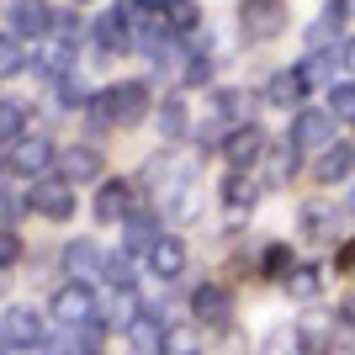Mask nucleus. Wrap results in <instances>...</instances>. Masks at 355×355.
<instances>
[{
  "label": "nucleus",
  "instance_id": "f257e3e1",
  "mask_svg": "<svg viewBox=\"0 0 355 355\" xmlns=\"http://www.w3.org/2000/svg\"><path fill=\"white\" fill-rule=\"evenodd\" d=\"M144 117H148V85L144 80H117L101 96H90V106H85L90 128H138Z\"/></svg>",
  "mask_w": 355,
  "mask_h": 355
},
{
  "label": "nucleus",
  "instance_id": "f03ea898",
  "mask_svg": "<svg viewBox=\"0 0 355 355\" xmlns=\"http://www.w3.org/2000/svg\"><path fill=\"white\" fill-rule=\"evenodd\" d=\"M53 164H59V148H53V138H43V133L16 138L11 154H6V170H11V175H21V180H43Z\"/></svg>",
  "mask_w": 355,
  "mask_h": 355
},
{
  "label": "nucleus",
  "instance_id": "7ed1b4c3",
  "mask_svg": "<svg viewBox=\"0 0 355 355\" xmlns=\"http://www.w3.org/2000/svg\"><path fill=\"white\" fill-rule=\"evenodd\" d=\"M239 32L244 43H270L286 32V0H239Z\"/></svg>",
  "mask_w": 355,
  "mask_h": 355
},
{
  "label": "nucleus",
  "instance_id": "20e7f679",
  "mask_svg": "<svg viewBox=\"0 0 355 355\" xmlns=\"http://www.w3.org/2000/svg\"><path fill=\"white\" fill-rule=\"evenodd\" d=\"M218 154L228 159V170H250V164H260L270 154V138L260 133L254 122H239V128H228V138H223Z\"/></svg>",
  "mask_w": 355,
  "mask_h": 355
},
{
  "label": "nucleus",
  "instance_id": "39448f33",
  "mask_svg": "<svg viewBox=\"0 0 355 355\" xmlns=\"http://www.w3.org/2000/svg\"><path fill=\"white\" fill-rule=\"evenodd\" d=\"M48 313L59 318V324H90L96 318V297H90V286L85 282H64L59 292H53V302H48Z\"/></svg>",
  "mask_w": 355,
  "mask_h": 355
},
{
  "label": "nucleus",
  "instance_id": "423d86ee",
  "mask_svg": "<svg viewBox=\"0 0 355 355\" xmlns=\"http://www.w3.org/2000/svg\"><path fill=\"white\" fill-rule=\"evenodd\" d=\"M59 180H69V186H80V180H96L106 170V159H101V148L96 144H69V148H59Z\"/></svg>",
  "mask_w": 355,
  "mask_h": 355
},
{
  "label": "nucleus",
  "instance_id": "0eeeda50",
  "mask_svg": "<svg viewBox=\"0 0 355 355\" xmlns=\"http://www.w3.org/2000/svg\"><path fill=\"white\" fill-rule=\"evenodd\" d=\"M32 207L43 212V218H53V223H69V218H74V191H69V180L43 175L37 186H32Z\"/></svg>",
  "mask_w": 355,
  "mask_h": 355
},
{
  "label": "nucleus",
  "instance_id": "6e6552de",
  "mask_svg": "<svg viewBox=\"0 0 355 355\" xmlns=\"http://www.w3.org/2000/svg\"><path fill=\"white\" fill-rule=\"evenodd\" d=\"M286 144L297 148H329L334 144V117L329 112H313V106H302L292 117V133H286Z\"/></svg>",
  "mask_w": 355,
  "mask_h": 355
},
{
  "label": "nucleus",
  "instance_id": "1a4fd4ad",
  "mask_svg": "<svg viewBox=\"0 0 355 355\" xmlns=\"http://www.w3.org/2000/svg\"><path fill=\"white\" fill-rule=\"evenodd\" d=\"M0 334L11 340V350H37V345H43V313H37V308L0 313Z\"/></svg>",
  "mask_w": 355,
  "mask_h": 355
},
{
  "label": "nucleus",
  "instance_id": "9d476101",
  "mask_svg": "<svg viewBox=\"0 0 355 355\" xmlns=\"http://www.w3.org/2000/svg\"><path fill=\"white\" fill-rule=\"evenodd\" d=\"M53 21H59V11H53L48 0H16L11 6V32L16 37H53Z\"/></svg>",
  "mask_w": 355,
  "mask_h": 355
},
{
  "label": "nucleus",
  "instance_id": "9b49d317",
  "mask_svg": "<svg viewBox=\"0 0 355 355\" xmlns=\"http://www.w3.org/2000/svg\"><path fill=\"white\" fill-rule=\"evenodd\" d=\"M106 254L96 239H69L64 244V270H69V282H90V276H101Z\"/></svg>",
  "mask_w": 355,
  "mask_h": 355
},
{
  "label": "nucleus",
  "instance_id": "f8f14e48",
  "mask_svg": "<svg viewBox=\"0 0 355 355\" xmlns=\"http://www.w3.org/2000/svg\"><path fill=\"white\" fill-rule=\"evenodd\" d=\"M260 202V180L250 170H234V175L223 180V207H228V223H244V212Z\"/></svg>",
  "mask_w": 355,
  "mask_h": 355
},
{
  "label": "nucleus",
  "instance_id": "ddd939ff",
  "mask_svg": "<svg viewBox=\"0 0 355 355\" xmlns=\"http://www.w3.org/2000/svg\"><path fill=\"white\" fill-rule=\"evenodd\" d=\"M128 212H133V180H101V186H96V218L101 223H122L128 218Z\"/></svg>",
  "mask_w": 355,
  "mask_h": 355
},
{
  "label": "nucleus",
  "instance_id": "4468645a",
  "mask_svg": "<svg viewBox=\"0 0 355 355\" xmlns=\"http://www.w3.org/2000/svg\"><path fill=\"white\" fill-rule=\"evenodd\" d=\"M191 313H196V324H218L223 329V324H228V313H234V297L223 292L218 282H202L191 292Z\"/></svg>",
  "mask_w": 355,
  "mask_h": 355
},
{
  "label": "nucleus",
  "instance_id": "2eb2a0df",
  "mask_svg": "<svg viewBox=\"0 0 355 355\" xmlns=\"http://www.w3.org/2000/svg\"><path fill=\"white\" fill-rule=\"evenodd\" d=\"M148 270H154V276H159V282H175L180 270H186V244H180V239H154V244H148Z\"/></svg>",
  "mask_w": 355,
  "mask_h": 355
},
{
  "label": "nucleus",
  "instance_id": "dca6fc26",
  "mask_svg": "<svg viewBox=\"0 0 355 355\" xmlns=\"http://www.w3.org/2000/svg\"><path fill=\"white\" fill-rule=\"evenodd\" d=\"M302 96H308V80H302L297 69H276L266 80V90H260L266 106H292V101H302Z\"/></svg>",
  "mask_w": 355,
  "mask_h": 355
},
{
  "label": "nucleus",
  "instance_id": "f3484780",
  "mask_svg": "<svg viewBox=\"0 0 355 355\" xmlns=\"http://www.w3.org/2000/svg\"><path fill=\"white\" fill-rule=\"evenodd\" d=\"M350 170H355V148L350 144H329L324 154H318V164H313L318 186H334V180H345Z\"/></svg>",
  "mask_w": 355,
  "mask_h": 355
},
{
  "label": "nucleus",
  "instance_id": "a211bd4d",
  "mask_svg": "<svg viewBox=\"0 0 355 355\" xmlns=\"http://www.w3.org/2000/svg\"><path fill=\"white\" fill-rule=\"evenodd\" d=\"M345 64V53H334V48H324V53H308V59L297 64V74H302V80H308V90H318V85H340V80H334V69H340Z\"/></svg>",
  "mask_w": 355,
  "mask_h": 355
},
{
  "label": "nucleus",
  "instance_id": "6ab92c4d",
  "mask_svg": "<svg viewBox=\"0 0 355 355\" xmlns=\"http://www.w3.org/2000/svg\"><path fill=\"white\" fill-rule=\"evenodd\" d=\"M144 313H148V308L138 302L133 286H117V292H112V302H106V329H133Z\"/></svg>",
  "mask_w": 355,
  "mask_h": 355
},
{
  "label": "nucleus",
  "instance_id": "aec40b11",
  "mask_svg": "<svg viewBox=\"0 0 355 355\" xmlns=\"http://www.w3.org/2000/svg\"><path fill=\"white\" fill-rule=\"evenodd\" d=\"M154 122H159V144H180V138L191 133V117H186V101H180V96H164Z\"/></svg>",
  "mask_w": 355,
  "mask_h": 355
},
{
  "label": "nucleus",
  "instance_id": "412c9836",
  "mask_svg": "<svg viewBox=\"0 0 355 355\" xmlns=\"http://www.w3.org/2000/svg\"><path fill=\"white\" fill-rule=\"evenodd\" d=\"M297 228H302V239H313V244L334 239V207H329V202H308V207L297 212Z\"/></svg>",
  "mask_w": 355,
  "mask_h": 355
},
{
  "label": "nucleus",
  "instance_id": "4be33fe9",
  "mask_svg": "<svg viewBox=\"0 0 355 355\" xmlns=\"http://www.w3.org/2000/svg\"><path fill=\"white\" fill-rule=\"evenodd\" d=\"M164 329H170V324H164L159 313L148 308L144 318H138V324L128 329V340H133V350H138V355H159V345H164Z\"/></svg>",
  "mask_w": 355,
  "mask_h": 355
},
{
  "label": "nucleus",
  "instance_id": "5701e85b",
  "mask_svg": "<svg viewBox=\"0 0 355 355\" xmlns=\"http://www.w3.org/2000/svg\"><path fill=\"white\" fill-rule=\"evenodd\" d=\"M154 228H159V218H154V212H128V218H122V250H148V244H154Z\"/></svg>",
  "mask_w": 355,
  "mask_h": 355
},
{
  "label": "nucleus",
  "instance_id": "b1692460",
  "mask_svg": "<svg viewBox=\"0 0 355 355\" xmlns=\"http://www.w3.org/2000/svg\"><path fill=\"white\" fill-rule=\"evenodd\" d=\"M27 117L32 106L16 101V96H0V144H16V138H27Z\"/></svg>",
  "mask_w": 355,
  "mask_h": 355
},
{
  "label": "nucleus",
  "instance_id": "393cba45",
  "mask_svg": "<svg viewBox=\"0 0 355 355\" xmlns=\"http://www.w3.org/2000/svg\"><path fill=\"white\" fill-rule=\"evenodd\" d=\"M159 16H164V27L175 32H196V21H202V11H196V0H159Z\"/></svg>",
  "mask_w": 355,
  "mask_h": 355
},
{
  "label": "nucleus",
  "instance_id": "a878e982",
  "mask_svg": "<svg viewBox=\"0 0 355 355\" xmlns=\"http://www.w3.org/2000/svg\"><path fill=\"white\" fill-rule=\"evenodd\" d=\"M159 355H202V334H196V324H170V329H164Z\"/></svg>",
  "mask_w": 355,
  "mask_h": 355
},
{
  "label": "nucleus",
  "instance_id": "bb28decb",
  "mask_svg": "<svg viewBox=\"0 0 355 355\" xmlns=\"http://www.w3.org/2000/svg\"><path fill=\"white\" fill-rule=\"evenodd\" d=\"M297 164H302V148H297V144H276V148H270V186H286V180H292L297 175Z\"/></svg>",
  "mask_w": 355,
  "mask_h": 355
},
{
  "label": "nucleus",
  "instance_id": "cd10ccee",
  "mask_svg": "<svg viewBox=\"0 0 355 355\" xmlns=\"http://www.w3.org/2000/svg\"><path fill=\"white\" fill-rule=\"evenodd\" d=\"M212 69H218L212 48H191V53H186V64H180V85H207Z\"/></svg>",
  "mask_w": 355,
  "mask_h": 355
},
{
  "label": "nucleus",
  "instance_id": "c85d7f7f",
  "mask_svg": "<svg viewBox=\"0 0 355 355\" xmlns=\"http://www.w3.org/2000/svg\"><path fill=\"white\" fill-rule=\"evenodd\" d=\"M260 270H266V276H276V282H286V276L297 270L292 244H266V250H260Z\"/></svg>",
  "mask_w": 355,
  "mask_h": 355
},
{
  "label": "nucleus",
  "instance_id": "c756f323",
  "mask_svg": "<svg viewBox=\"0 0 355 355\" xmlns=\"http://www.w3.org/2000/svg\"><path fill=\"white\" fill-rule=\"evenodd\" d=\"M53 96H59L64 112H74V106L85 112V106H90V90H85V80H80V74H64V80H53Z\"/></svg>",
  "mask_w": 355,
  "mask_h": 355
},
{
  "label": "nucleus",
  "instance_id": "7c9ffc66",
  "mask_svg": "<svg viewBox=\"0 0 355 355\" xmlns=\"http://www.w3.org/2000/svg\"><path fill=\"white\" fill-rule=\"evenodd\" d=\"M286 292L302 297V302H308V297H318V292H324V270H318V266H297L292 276H286Z\"/></svg>",
  "mask_w": 355,
  "mask_h": 355
},
{
  "label": "nucleus",
  "instance_id": "2f4dec72",
  "mask_svg": "<svg viewBox=\"0 0 355 355\" xmlns=\"http://www.w3.org/2000/svg\"><path fill=\"white\" fill-rule=\"evenodd\" d=\"M329 117L334 122H355V80L329 85Z\"/></svg>",
  "mask_w": 355,
  "mask_h": 355
},
{
  "label": "nucleus",
  "instance_id": "473e14b6",
  "mask_svg": "<svg viewBox=\"0 0 355 355\" xmlns=\"http://www.w3.org/2000/svg\"><path fill=\"white\" fill-rule=\"evenodd\" d=\"M90 32H96V27H90L80 11H59V21H53V37H59V43H69V48L80 43V37H90Z\"/></svg>",
  "mask_w": 355,
  "mask_h": 355
},
{
  "label": "nucleus",
  "instance_id": "72a5a7b5",
  "mask_svg": "<svg viewBox=\"0 0 355 355\" xmlns=\"http://www.w3.org/2000/svg\"><path fill=\"white\" fill-rule=\"evenodd\" d=\"M101 276L112 286H133V250H112V254H106V266H101Z\"/></svg>",
  "mask_w": 355,
  "mask_h": 355
},
{
  "label": "nucleus",
  "instance_id": "f704fd0d",
  "mask_svg": "<svg viewBox=\"0 0 355 355\" xmlns=\"http://www.w3.org/2000/svg\"><path fill=\"white\" fill-rule=\"evenodd\" d=\"M244 101H250V96H244V90H212V117H244V112H250V106H244Z\"/></svg>",
  "mask_w": 355,
  "mask_h": 355
},
{
  "label": "nucleus",
  "instance_id": "c9c22d12",
  "mask_svg": "<svg viewBox=\"0 0 355 355\" xmlns=\"http://www.w3.org/2000/svg\"><path fill=\"white\" fill-rule=\"evenodd\" d=\"M27 69V53L11 43V37H0V80H11V74Z\"/></svg>",
  "mask_w": 355,
  "mask_h": 355
},
{
  "label": "nucleus",
  "instance_id": "e433bc0d",
  "mask_svg": "<svg viewBox=\"0 0 355 355\" xmlns=\"http://www.w3.org/2000/svg\"><path fill=\"white\" fill-rule=\"evenodd\" d=\"M196 148H202V154H207V148H223V122L212 117V122H202V128H196Z\"/></svg>",
  "mask_w": 355,
  "mask_h": 355
},
{
  "label": "nucleus",
  "instance_id": "4c0bfd02",
  "mask_svg": "<svg viewBox=\"0 0 355 355\" xmlns=\"http://www.w3.org/2000/svg\"><path fill=\"white\" fill-rule=\"evenodd\" d=\"M16 260H21V239H16L11 228H0V270H11Z\"/></svg>",
  "mask_w": 355,
  "mask_h": 355
},
{
  "label": "nucleus",
  "instance_id": "58836bf2",
  "mask_svg": "<svg viewBox=\"0 0 355 355\" xmlns=\"http://www.w3.org/2000/svg\"><path fill=\"white\" fill-rule=\"evenodd\" d=\"M250 350V340H244V334H239V329H223V345L212 355H244Z\"/></svg>",
  "mask_w": 355,
  "mask_h": 355
},
{
  "label": "nucleus",
  "instance_id": "ea45409f",
  "mask_svg": "<svg viewBox=\"0 0 355 355\" xmlns=\"http://www.w3.org/2000/svg\"><path fill=\"white\" fill-rule=\"evenodd\" d=\"M334 270H340V276H355V239H350V244H340V254H334Z\"/></svg>",
  "mask_w": 355,
  "mask_h": 355
},
{
  "label": "nucleus",
  "instance_id": "a19ab883",
  "mask_svg": "<svg viewBox=\"0 0 355 355\" xmlns=\"http://www.w3.org/2000/svg\"><path fill=\"white\" fill-rule=\"evenodd\" d=\"M43 355H90L80 340H53V345H43Z\"/></svg>",
  "mask_w": 355,
  "mask_h": 355
},
{
  "label": "nucleus",
  "instance_id": "79ce46f5",
  "mask_svg": "<svg viewBox=\"0 0 355 355\" xmlns=\"http://www.w3.org/2000/svg\"><path fill=\"white\" fill-rule=\"evenodd\" d=\"M345 11H350V0H329V6H324V21H334V27L345 32Z\"/></svg>",
  "mask_w": 355,
  "mask_h": 355
},
{
  "label": "nucleus",
  "instance_id": "37998d69",
  "mask_svg": "<svg viewBox=\"0 0 355 355\" xmlns=\"http://www.w3.org/2000/svg\"><path fill=\"white\" fill-rule=\"evenodd\" d=\"M340 329H355V302H340Z\"/></svg>",
  "mask_w": 355,
  "mask_h": 355
},
{
  "label": "nucleus",
  "instance_id": "c03bdc74",
  "mask_svg": "<svg viewBox=\"0 0 355 355\" xmlns=\"http://www.w3.org/2000/svg\"><path fill=\"white\" fill-rule=\"evenodd\" d=\"M0 350H11V340H6V334H0Z\"/></svg>",
  "mask_w": 355,
  "mask_h": 355
},
{
  "label": "nucleus",
  "instance_id": "a18cd8bd",
  "mask_svg": "<svg viewBox=\"0 0 355 355\" xmlns=\"http://www.w3.org/2000/svg\"><path fill=\"white\" fill-rule=\"evenodd\" d=\"M345 64H355V48H350V53H345Z\"/></svg>",
  "mask_w": 355,
  "mask_h": 355
},
{
  "label": "nucleus",
  "instance_id": "49530a36",
  "mask_svg": "<svg viewBox=\"0 0 355 355\" xmlns=\"http://www.w3.org/2000/svg\"><path fill=\"white\" fill-rule=\"evenodd\" d=\"M345 207H350V212H355V191H350V202H345Z\"/></svg>",
  "mask_w": 355,
  "mask_h": 355
},
{
  "label": "nucleus",
  "instance_id": "de8ad7c7",
  "mask_svg": "<svg viewBox=\"0 0 355 355\" xmlns=\"http://www.w3.org/2000/svg\"><path fill=\"white\" fill-rule=\"evenodd\" d=\"M74 6H90V0H74Z\"/></svg>",
  "mask_w": 355,
  "mask_h": 355
},
{
  "label": "nucleus",
  "instance_id": "09e8293b",
  "mask_svg": "<svg viewBox=\"0 0 355 355\" xmlns=\"http://www.w3.org/2000/svg\"><path fill=\"white\" fill-rule=\"evenodd\" d=\"M0 164H6V159H0Z\"/></svg>",
  "mask_w": 355,
  "mask_h": 355
}]
</instances>
